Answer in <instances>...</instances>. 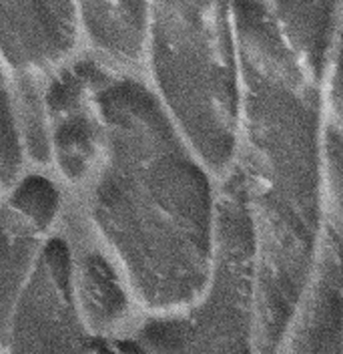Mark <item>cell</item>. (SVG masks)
<instances>
[{"instance_id": "cell-4", "label": "cell", "mask_w": 343, "mask_h": 354, "mask_svg": "<svg viewBox=\"0 0 343 354\" xmlns=\"http://www.w3.org/2000/svg\"><path fill=\"white\" fill-rule=\"evenodd\" d=\"M121 342L125 354H257L255 238L237 165L219 189L217 254L207 292L183 312L145 316Z\"/></svg>"}, {"instance_id": "cell-1", "label": "cell", "mask_w": 343, "mask_h": 354, "mask_svg": "<svg viewBox=\"0 0 343 354\" xmlns=\"http://www.w3.org/2000/svg\"><path fill=\"white\" fill-rule=\"evenodd\" d=\"M103 127L88 220L141 316L197 304L211 284L219 192L211 171L157 101L143 73L99 61Z\"/></svg>"}, {"instance_id": "cell-8", "label": "cell", "mask_w": 343, "mask_h": 354, "mask_svg": "<svg viewBox=\"0 0 343 354\" xmlns=\"http://www.w3.org/2000/svg\"><path fill=\"white\" fill-rule=\"evenodd\" d=\"M79 53L72 0H0V57L14 83L41 81Z\"/></svg>"}, {"instance_id": "cell-10", "label": "cell", "mask_w": 343, "mask_h": 354, "mask_svg": "<svg viewBox=\"0 0 343 354\" xmlns=\"http://www.w3.org/2000/svg\"><path fill=\"white\" fill-rule=\"evenodd\" d=\"M83 53L108 66L143 73L150 0H72Z\"/></svg>"}, {"instance_id": "cell-12", "label": "cell", "mask_w": 343, "mask_h": 354, "mask_svg": "<svg viewBox=\"0 0 343 354\" xmlns=\"http://www.w3.org/2000/svg\"><path fill=\"white\" fill-rule=\"evenodd\" d=\"M24 159L17 87L0 57V198L21 177Z\"/></svg>"}, {"instance_id": "cell-9", "label": "cell", "mask_w": 343, "mask_h": 354, "mask_svg": "<svg viewBox=\"0 0 343 354\" xmlns=\"http://www.w3.org/2000/svg\"><path fill=\"white\" fill-rule=\"evenodd\" d=\"M70 286L79 316L95 340L129 334L139 314L129 286L107 252L85 238L70 242Z\"/></svg>"}, {"instance_id": "cell-11", "label": "cell", "mask_w": 343, "mask_h": 354, "mask_svg": "<svg viewBox=\"0 0 343 354\" xmlns=\"http://www.w3.org/2000/svg\"><path fill=\"white\" fill-rule=\"evenodd\" d=\"M283 43L325 85L340 66L342 0H261Z\"/></svg>"}, {"instance_id": "cell-6", "label": "cell", "mask_w": 343, "mask_h": 354, "mask_svg": "<svg viewBox=\"0 0 343 354\" xmlns=\"http://www.w3.org/2000/svg\"><path fill=\"white\" fill-rule=\"evenodd\" d=\"M99 61L79 53L39 81L48 161L68 183L90 179L103 143V127L95 101Z\"/></svg>"}, {"instance_id": "cell-3", "label": "cell", "mask_w": 343, "mask_h": 354, "mask_svg": "<svg viewBox=\"0 0 343 354\" xmlns=\"http://www.w3.org/2000/svg\"><path fill=\"white\" fill-rule=\"evenodd\" d=\"M143 77L211 174L239 151V57L231 0H150Z\"/></svg>"}, {"instance_id": "cell-2", "label": "cell", "mask_w": 343, "mask_h": 354, "mask_svg": "<svg viewBox=\"0 0 343 354\" xmlns=\"http://www.w3.org/2000/svg\"><path fill=\"white\" fill-rule=\"evenodd\" d=\"M239 57V167L255 238L257 354L300 312L327 225L325 85L283 43L261 0H231Z\"/></svg>"}, {"instance_id": "cell-5", "label": "cell", "mask_w": 343, "mask_h": 354, "mask_svg": "<svg viewBox=\"0 0 343 354\" xmlns=\"http://www.w3.org/2000/svg\"><path fill=\"white\" fill-rule=\"evenodd\" d=\"M70 286V242L55 234L10 312L2 354H92Z\"/></svg>"}, {"instance_id": "cell-13", "label": "cell", "mask_w": 343, "mask_h": 354, "mask_svg": "<svg viewBox=\"0 0 343 354\" xmlns=\"http://www.w3.org/2000/svg\"><path fill=\"white\" fill-rule=\"evenodd\" d=\"M0 354H2V348H0Z\"/></svg>"}, {"instance_id": "cell-7", "label": "cell", "mask_w": 343, "mask_h": 354, "mask_svg": "<svg viewBox=\"0 0 343 354\" xmlns=\"http://www.w3.org/2000/svg\"><path fill=\"white\" fill-rule=\"evenodd\" d=\"M61 212L59 187L39 174L19 177L0 198V338Z\"/></svg>"}]
</instances>
